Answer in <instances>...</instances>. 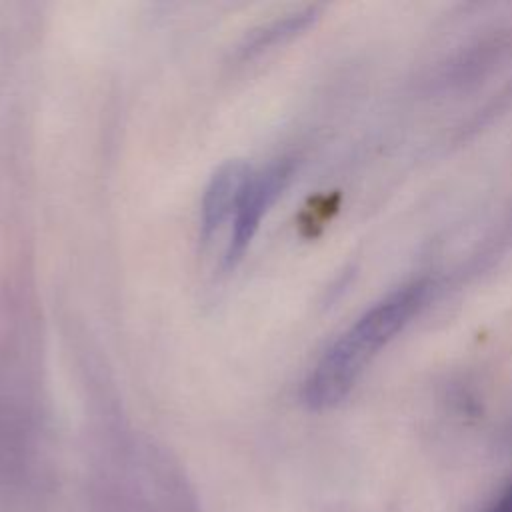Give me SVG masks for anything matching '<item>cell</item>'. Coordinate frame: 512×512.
I'll list each match as a JSON object with an SVG mask.
<instances>
[{
	"label": "cell",
	"instance_id": "6da1fadb",
	"mask_svg": "<svg viewBox=\"0 0 512 512\" xmlns=\"http://www.w3.org/2000/svg\"><path fill=\"white\" fill-rule=\"evenodd\" d=\"M430 290V280H416L366 310L312 368L302 388L304 404L326 410L344 400L378 350L422 310Z\"/></svg>",
	"mask_w": 512,
	"mask_h": 512
},
{
	"label": "cell",
	"instance_id": "7a4b0ae2",
	"mask_svg": "<svg viewBox=\"0 0 512 512\" xmlns=\"http://www.w3.org/2000/svg\"><path fill=\"white\" fill-rule=\"evenodd\" d=\"M290 174L292 162L288 160H276L266 168L250 174L234 212L230 242L224 256L228 268H232L244 256L246 248L250 246L252 238L260 228L262 216L282 194L290 180Z\"/></svg>",
	"mask_w": 512,
	"mask_h": 512
},
{
	"label": "cell",
	"instance_id": "3957f363",
	"mask_svg": "<svg viewBox=\"0 0 512 512\" xmlns=\"http://www.w3.org/2000/svg\"><path fill=\"white\" fill-rule=\"evenodd\" d=\"M252 174V168L244 160H226L212 174L204 198H202V214H200V240L208 242L220 226L234 216L242 190Z\"/></svg>",
	"mask_w": 512,
	"mask_h": 512
},
{
	"label": "cell",
	"instance_id": "277c9868",
	"mask_svg": "<svg viewBox=\"0 0 512 512\" xmlns=\"http://www.w3.org/2000/svg\"><path fill=\"white\" fill-rule=\"evenodd\" d=\"M312 20H314V10L306 8V10L276 18L268 24H262L260 28H254L252 32L246 34V38L238 46V56L250 58L262 50H268V48L276 46L278 42H284L286 38L304 30Z\"/></svg>",
	"mask_w": 512,
	"mask_h": 512
},
{
	"label": "cell",
	"instance_id": "5b68a950",
	"mask_svg": "<svg viewBox=\"0 0 512 512\" xmlns=\"http://www.w3.org/2000/svg\"><path fill=\"white\" fill-rule=\"evenodd\" d=\"M490 512H512V482L506 486L498 502L490 508Z\"/></svg>",
	"mask_w": 512,
	"mask_h": 512
}]
</instances>
